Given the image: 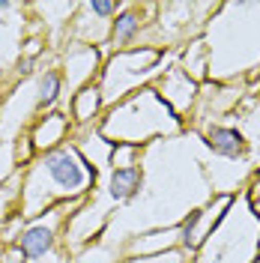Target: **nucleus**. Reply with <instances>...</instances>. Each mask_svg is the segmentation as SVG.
<instances>
[{
  "label": "nucleus",
  "mask_w": 260,
  "mask_h": 263,
  "mask_svg": "<svg viewBox=\"0 0 260 263\" xmlns=\"http://www.w3.org/2000/svg\"><path fill=\"white\" fill-rule=\"evenodd\" d=\"M99 174L72 141L63 147L39 153L18 174V215L33 221L51 206L81 203L99 189Z\"/></svg>",
  "instance_id": "1"
},
{
  "label": "nucleus",
  "mask_w": 260,
  "mask_h": 263,
  "mask_svg": "<svg viewBox=\"0 0 260 263\" xmlns=\"http://www.w3.org/2000/svg\"><path fill=\"white\" fill-rule=\"evenodd\" d=\"M203 42L210 81L228 84L260 69V3H218L207 18Z\"/></svg>",
  "instance_id": "2"
},
{
  "label": "nucleus",
  "mask_w": 260,
  "mask_h": 263,
  "mask_svg": "<svg viewBox=\"0 0 260 263\" xmlns=\"http://www.w3.org/2000/svg\"><path fill=\"white\" fill-rule=\"evenodd\" d=\"M185 129V123L174 114V108L159 96L156 87L135 90L132 96L105 108L99 120V132L111 144H132V147H146L162 138H174Z\"/></svg>",
  "instance_id": "3"
},
{
  "label": "nucleus",
  "mask_w": 260,
  "mask_h": 263,
  "mask_svg": "<svg viewBox=\"0 0 260 263\" xmlns=\"http://www.w3.org/2000/svg\"><path fill=\"white\" fill-rule=\"evenodd\" d=\"M197 263H254L260 260V215L251 206L248 189L233 195V203L195 254Z\"/></svg>",
  "instance_id": "4"
},
{
  "label": "nucleus",
  "mask_w": 260,
  "mask_h": 263,
  "mask_svg": "<svg viewBox=\"0 0 260 263\" xmlns=\"http://www.w3.org/2000/svg\"><path fill=\"white\" fill-rule=\"evenodd\" d=\"M177 51H159L150 45H138L129 51H117L105 57V66L99 72V90L105 96V105L111 108L117 102L132 96L135 90H144L162 78L168 66H174Z\"/></svg>",
  "instance_id": "5"
},
{
  "label": "nucleus",
  "mask_w": 260,
  "mask_h": 263,
  "mask_svg": "<svg viewBox=\"0 0 260 263\" xmlns=\"http://www.w3.org/2000/svg\"><path fill=\"white\" fill-rule=\"evenodd\" d=\"M81 203H60V206H51L48 213H42L39 218L21 224V230L15 233L18 257L24 263L54 260L57 242H60V236H63V230H66V221L72 218V213H75Z\"/></svg>",
  "instance_id": "6"
},
{
  "label": "nucleus",
  "mask_w": 260,
  "mask_h": 263,
  "mask_svg": "<svg viewBox=\"0 0 260 263\" xmlns=\"http://www.w3.org/2000/svg\"><path fill=\"white\" fill-rule=\"evenodd\" d=\"M230 203H233V195H215L207 203H200V206H195V210H189V213L182 215L177 224V248L179 251L195 260V254L207 242V236L215 230V224L221 221V215L228 213Z\"/></svg>",
  "instance_id": "7"
},
{
  "label": "nucleus",
  "mask_w": 260,
  "mask_h": 263,
  "mask_svg": "<svg viewBox=\"0 0 260 263\" xmlns=\"http://www.w3.org/2000/svg\"><path fill=\"white\" fill-rule=\"evenodd\" d=\"M105 66V51L96 45H84V42H69V48L63 51V66L60 75L69 90V96H75L78 90L90 87L99 81V72Z\"/></svg>",
  "instance_id": "8"
},
{
  "label": "nucleus",
  "mask_w": 260,
  "mask_h": 263,
  "mask_svg": "<svg viewBox=\"0 0 260 263\" xmlns=\"http://www.w3.org/2000/svg\"><path fill=\"white\" fill-rule=\"evenodd\" d=\"M156 90H159V96L174 108V114L185 123V117L195 111V105H197V96H200V84L182 69L179 63L174 66H168L162 72V78L153 84Z\"/></svg>",
  "instance_id": "9"
},
{
  "label": "nucleus",
  "mask_w": 260,
  "mask_h": 263,
  "mask_svg": "<svg viewBox=\"0 0 260 263\" xmlns=\"http://www.w3.org/2000/svg\"><path fill=\"white\" fill-rule=\"evenodd\" d=\"M156 6L150 3H123L120 15L111 21V36H108V48H105V57L108 54H117V51H129L138 48L141 36L146 30V12H153Z\"/></svg>",
  "instance_id": "10"
},
{
  "label": "nucleus",
  "mask_w": 260,
  "mask_h": 263,
  "mask_svg": "<svg viewBox=\"0 0 260 263\" xmlns=\"http://www.w3.org/2000/svg\"><path fill=\"white\" fill-rule=\"evenodd\" d=\"M72 132H75V123H72L69 111H51V114H42L30 126L27 141H30L33 153L39 156V153H51V149L69 144Z\"/></svg>",
  "instance_id": "11"
},
{
  "label": "nucleus",
  "mask_w": 260,
  "mask_h": 263,
  "mask_svg": "<svg viewBox=\"0 0 260 263\" xmlns=\"http://www.w3.org/2000/svg\"><path fill=\"white\" fill-rule=\"evenodd\" d=\"M200 141L215 159L221 162H245L248 156V138L236 126H221V123H207L200 129Z\"/></svg>",
  "instance_id": "12"
},
{
  "label": "nucleus",
  "mask_w": 260,
  "mask_h": 263,
  "mask_svg": "<svg viewBox=\"0 0 260 263\" xmlns=\"http://www.w3.org/2000/svg\"><path fill=\"white\" fill-rule=\"evenodd\" d=\"M141 189H144V167L141 164H135V167H111L105 174V182L99 185V192L108 197V203L114 210L132 203L141 195Z\"/></svg>",
  "instance_id": "13"
},
{
  "label": "nucleus",
  "mask_w": 260,
  "mask_h": 263,
  "mask_svg": "<svg viewBox=\"0 0 260 263\" xmlns=\"http://www.w3.org/2000/svg\"><path fill=\"white\" fill-rule=\"evenodd\" d=\"M105 96L99 90V84H90L78 90L75 96H69V117L75 123V129H84V126H99V120L105 114Z\"/></svg>",
  "instance_id": "14"
},
{
  "label": "nucleus",
  "mask_w": 260,
  "mask_h": 263,
  "mask_svg": "<svg viewBox=\"0 0 260 263\" xmlns=\"http://www.w3.org/2000/svg\"><path fill=\"white\" fill-rule=\"evenodd\" d=\"M177 248V224L174 228H153L138 233L129 242L132 254H141V257H159L164 251H174Z\"/></svg>",
  "instance_id": "15"
},
{
  "label": "nucleus",
  "mask_w": 260,
  "mask_h": 263,
  "mask_svg": "<svg viewBox=\"0 0 260 263\" xmlns=\"http://www.w3.org/2000/svg\"><path fill=\"white\" fill-rule=\"evenodd\" d=\"M63 93H66V84H63L60 69H45L36 78V102H33V108L39 114H51V111H57V102L63 99Z\"/></svg>",
  "instance_id": "16"
},
{
  "label": "nucleus",
  "mask_w": 260,
  "mask_h": 263,
  "mask_svg": "<svg viewBox=\"0 0 260 263\" xmlns=\"http://www.w3.org/2000/svg\"><path fill=\"white\" fill-rule=\"evenodd\" d=\"M141 156H144V147L114 144V153H111V167H135V164H141Z\"/></svg>",
  "instance_id": "17"
},
{
  "label": "nucleus",
  "mask_w": 260,
  "mask_h": 263,
  "mask_svg": "<svg viewBox=\"0 0 260 263\" xmlns=\"http://www.w3.org/2000/svg\"><path fill=\"white\" fill-rule=\"evenodd\" d=\"M18 72H21V75H30L33 72V57H24V60L18 63Z\"/></svg>",
  "instance_id": "18"
},
{
  "label": "nucleus",
  "mask_w": 260,
  "mask_h": 263,
  "mask_svg": "<svg viewBox=\"0 0 260 263\" xmlns=\"http://www.w3.org/2000/svg\"><path fill=\"white\" fill-rule=\"evenodd\" d=\"M248 195H251V197H257V195H260V174L254 177V185L248 189Z\"/></svg>",
  "instance_id": "19"
},
{
  "label": "nucleus",
  "mask_w": 260,
  "mask_h": 263,
  "mask_svg": "<svg viewBox=\"0 0 260 263\" xmlns=\"http://www.w3.org/2000/svg\"><path fill=\"white\" fill-rule=\"evenodd\" d=\"M6 9H12V3L9 0H0V12H6Z\"/></svg>",
  "instance_id": "20"
},
{
  "label": "nucleus",
  "mask_w": 260,
  "mask_h": 263,
  "mask_svg": "<svg viewBox=\"0 0 260 263\" xmlns=\"http://www.w3.org/2000/svg\"><path fill=\"white\" fill-rule=\"evenodd\" d=\"M120 263H129V260H120Z\"/></svg>",
  "instance_id": "21"
},
{
  "label": "nucleus",
  "mask_w": 260,
  "mask_h": 263,
  "mask_svg": "<svg viewBox=\"0 0 260 263\" xmlns=\"http://www.w3.org/2000/svg\"><path fill=\"white\" fill-rule=\"evenodd\" d=\"M189 263H197V260H189Z\"/></svg>",
  "instance_id": "22"
},
{
  "label": "nucleus",
  "mask_w": 260,
  "mask_h": 263,
  "mask_svg": "<svg viewBox=\"0 0 260 263\" xmlns=\"http://www.w3.org/2000/svg\"><path fill=\"white\" fill-rule=\"evenodd\" d=\"M254 263H260V260H254Z\"/></svg>",
  "instance_id": "23"
}]
</instances>
